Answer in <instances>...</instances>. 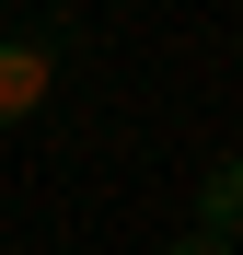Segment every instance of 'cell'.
<instances>
[{
	"label": "cell",
	"mask_w": 243,
	"mask_h": 255,
	"mask_svg": "<svg viewBox=\"0 0 243 255\" xmlns=\"http://www.w3.org/2000/svg\"><path fill=\"white\" fill-rule=\"evenodd\" d=\"M162 255H232V244H197V232H174V244H162Z\"/></svg>",
	"instance_id": "3957f363"
},
{
	"label": "cell",
	"mask_w": 243,
	"mask_h": 255,
	"mask_svg": "<svg viewBox=\"0 0 243 255\" xmlns=\"http://www.w3.org/2000/svg\"><path fill=\"white\" fill-rule=\"evenodd\" d=\"M197 244H232L243 255V151H220L209 174H197V221H185Z\"/></svg>",
	"instance_id": "6da1fadb"
},
{
	"label": "cell",
	"mask_w": 243,
	"mask_h": 255,
	"mask_svg": "<svg viewBox=\"0 0 243 255\" xmlns=\"http://www.w3.org/2000/svg\"><path fill=\"white\" fill-rule=\"evenodd\" d=\"M47 47H35V35H0V128H23L35 105H47Z\"/></svg>",
	"instance_id": "7a4b0ae2"
}]
</instances>
